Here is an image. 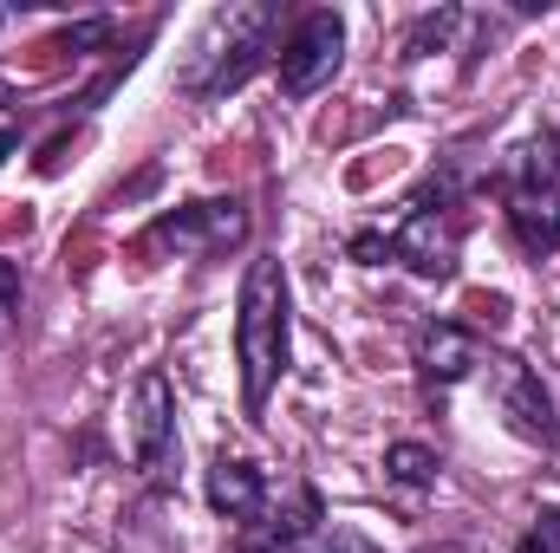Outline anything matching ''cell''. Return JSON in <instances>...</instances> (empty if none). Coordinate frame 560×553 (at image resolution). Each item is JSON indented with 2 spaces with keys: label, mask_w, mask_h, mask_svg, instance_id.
Segmentation results:
<instances>
[{
  "label": "cell",
  "mask_w": 560,
  "mask_h": 553,
  "mask_svg": "<svg viewBox=\"0 0 560 553\" xmlns=\"http://www.w3.org/2000/svg\"><path fill=\"white\" fill-rule=\"evenodd\" d=\"M436 449H423V443H392L385 449V475L398 482V489H430L436 482Z\"/></svg>",
  "instance_id": "30bf717a"
},
{
  "label": "cell",
  "mask_w": 560,
  "mask_h": 553,
  "mask_svg": "<svg viewBox=\"0 0 560 553\" xmlns=\"http://www.w3.org/2000/svg\"><path fill=\"white\" fill-rule=\"evenodd\" d=\"M268 502H275V489H268V475H261L255 462H242V456H215V462H209V508H215V515L255 528V521L268 515Z\"/></svg>",
  "instance_id": "ba28073f"
},
{
  "label": "cell",
  "mask_w": 560,
  "mask_h": 553,
  "mask_svg": "<svg viewBox=\"0 0 560 553\" xmlns=\"http://www.w3.org/2000/svg\"><path fill=\"white\" fill-rule=\"evenodd\" d=\"M548 163H555V196H560V138H548Z\"/></svg>",
  "instance_id": "5bb4252c"
},
{
  "label": "cell",
  "mask_w": 560,
  "mask_h": 553,
  "mask_svg": "<svg viewBox=\"0 0 560 553\" xmlns=\"http://www.w3.org/2000/svg\"><path fill=\"white\" fill-rule=\"evenodd\" d=\"M482 372H489L495 404H502V416H509V430H515V436H528V443H555L560 416H555V398H548L541 372H528V365H522V358H509V352H489V358H482Z\"/></svg>",
  "instance_id": "8992f818"
},
{
  "label": "cell",
  "mask_w": 560,
  "mask_h": 553,
  "mask_svg": "<svg viewBox=\"0 0 560 553\" xmlns=\"http://www.w3.org/2000/svg\"><path fill=\"white\" fill-rule=\"evenodd\" d=\"M411 352H418V372L430 385H456V378H469V372L482 365V345H476L463 326H450V319H423Z\"/></svg>",
  "instance_id": "9c48e42d"
},
{
  "label": "cell",
  "mask_w": 560,
  "mask_h": 553,
  "mask_svg": "<svg viewBox=\"0 0 560 553\" xmlns=\"http://www.w3.org/2000/svg\"><path fill=\"white\" fill-rule=\"evenodd\" d=\"M275 33H280V7H268V0L209 13V26H202V33H196V46H189L183 92H196V98L235 92V85L261 66V52L275 46Z\"/></svg>",
  "instance_id": "7a4b0ae2"
},
{
  "label": "cell",
  "mask_w": 560,
  "mask_h": 553,
  "mask_svg": "<svg viewBox=\"0 0 560 553\" xmlns=\"http://www.w3.org/2000/svg\"><path fill=\"white\" fill-rule=\"evenodd\" d=\"M392 255L423 280H443L456 268V222H450V209L443 202H411V215L398 222V235H392Z\"/></svg>",
  "instance_id": "52a82bcc"
},
{
  "label": "cell",
  "mask_w": 560,
  "mask_h": 553,
  "mask_svg": "<svg viewBox=\"0 0 560 553\" xmlns=\"http://www.w3.org/2000/svg\"><path fill=\"white\" fill-rule=\"evenodd\" d=\"M125 443H131V462H138L143 482H170L176 469V391L163 372H143L138 391H131V411H125Z\"/></svg>",
  "instance_id": "3957f363"
},
{
  "label": "cell",
  "mask_w": 560,
  "mask_h": 553,
  "mask_svg": "<svg viewBox=\"0 0 560 553\" xmlns=\"http://www.w3.org/2000/svg\"><path fill=\"white\" fill-rule=\"evenodd\" d=\"M13 326H20V268L0 261V345L13 339Z\"/></svg>",
  "instance_id": "7c38bea8"
},
{
  "label": "cell",
  "mask_w": 560,
  "mask_h": 553,
  "mask_svg": "<svg viewBox=\"0 0 560 553\" xmlns=\"http://www.w3.org/2000/svg\"><path fill=\"white\" fill-rule=\"evenodd\" d=\"M339 59H346V20L332 7H313L280 46V92L287 98H313L319 85H332Z\"/></svg>",
  "instance_id": "5b68a950"
},
{
  "label": "cell",
  "mask_w": 560,
  "mask_h": 553,
  "mask_svg": "<svg viewBox=\"0 0 560 553\" xmlns=\"http://www.w3.org/2000/svg\"><path fill=\"white\" fill-rule=\"evenodd\" d=\"M515 553H560V508H541V515L528 521V534H522Z\"/></svg>",
  "instance_id": "8fae6325"
},
{
  "label": "cell",
  "mask_w": 560,
  "mask_h": 553,
  "mask_svg": "<svg viewBox=\"0 0 560 553\" xmlns=\"http://www.w3.org/2000/svg\"><path fill=\"white\" fill-rule=\"evenodd\" d=\"M287 352H293L287 274H280V261H248L242 306H235V358H242V404H248V416L268 411L275 385L287 378Z\"/></svg>",
  "instance_id": "6da1fadb"
},
{
  "label": "cell",
  "mask_w": 560,
  "mask_h": 553,
  "mask_svg": "<svg viewBox=\"0 0 560 553\" xmlns=\"http://www.w3.org/2000/svg\"><path fill=\"white\" fill-rule=\"evenodd\" d=\"M418 553H476V548H463V541H436V548H418Z\"/></svg>",
  "instance_id": "4fadbf2b"
},
{
  "label": "cell",
  "mask_w": 560,
  "mask_h": 553,
  "mask_svg": "<svg viewBox=\"0 0 560 553\" xmlns=\"http://www.w3.org/2000/svg\"><path fill=\"white\" fill-rule=\"evenodd\" d=\"M248 235V209L229 196H215V202H189V209H176V215H163V222H150L138 242V255H163V248H176V255H229L235 242Z\"/></svg>",
  "instance_id": "277c9868"
}]
</instances>
